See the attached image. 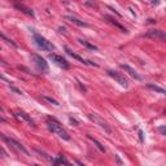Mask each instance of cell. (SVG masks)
Here are the masks:
<instances>
[{
  "label": "cell",
  "instance_id": "1",
  "mask_svg": "<svg viewBox=\"0 0 166 166\" xmlns=\"http://www.w3.org/2000/svg\"><path fill=\"white\" fill-rule=\"evenodd\" d=\"M47 127L50 129V131L56 134L58 138H61L64 140H69L70 139V135L62 129V126L60 125V122H58L56 118H53V117H47Z\"/></svg>",
  "mask_w": 166,
  "mask_h": 166
},
{
  "label": "cell",
  "instance_id": "2",
  "mask_svg": "<svg viewBox=\"0 0 166 166\" xmlns=\"http://www.w3.org/2000/svg\"><path fill=\"white\" fill-rule=\"evenodd\" d=\"M34 43L39 50H42V51H52L55 48L51 42H48L44 36H42L38 33H34Z\"/></svg>",
  "mask_w": 166,
  "mask_h": 166
},
{
  "label": "cell",
  "instance_id": "3",
  "mask_svg": "<svg viewBox=\"0 0 166 166\" xmlns=\"http://www.w3.org/2000/svg\"><path fill=\"white\" fill-rule=\"evenodd\" d=\"M2 139L8 144V145H11V147H13L17 152H19V153H22V154H25V156H29L30 153H29V151L24 147V145L21 144V143H18L17 140H14V139H12V138H8V136H5V135H2Z\"/></svg>",
  "mask_w": 166,
  "mask_h": 166
},
{
  "label": "cell",
  "instance_id": "4",
  "mask_svg": "<svg viewBox=\"0 0 166 166\" xmlns=\"http://www.w3.org/2000/svg\"><path fill=\"white\" fill-rule=\"evenodd\" d=\"M88 118H90V120H92L96 125H99L100 127H101V129H104V130H105L106 132H108V134H110V132H112V129L109 127V125L106 123V122H105V121H104V120H103L101 117H100L99 114H97V113H90V114H88Z\"/></svg>",
  "mask_w": 166,
  "mask_h": 166
},
{
  "label": "cell",
  "instance_id": "5",
  "mask_svg": "<svg viewBox=\"0 0 166 166\" xmlns=\"http://www.w3.org/2000/svg\"><path fill=\"white\" fill-rule=\"evenodd\" d=\"M50 60L52 61V62H55L57 66H60V67H62V69H69L70 67V65H69V62H67L65 58L62 57V56H60V55H56V53H50Z\"/></svg>",
  "mask_w": 166,
  "mask_h": 166
},
{
  "label": "cell",
  "instance_id": "6",
  "mask_svg": "<svg viewBox=\"0 0 166 166\" xmlns=\"http://www.w3.org/2000/svg\"><path fill=\"white\" fill-rule=\"evenodd\" d=\"M108 75L112 77L117 83H120L122 87H125V88H127V87H129V82H127V79L125 78L123 74H121V73H118V72H114V70H108Z\"/></svg>",
  "mask_w": 166,
  "mask_h": 166
},
{
  "label": "cell",
  "instance_id": "7",
  "mask_svg": "<svg viewBox=\"0 0 166 166\" xmlns=\"http://www.w3.org/2000/svg\"><path fill=\"white\" fill-rule=\"evenodd\" d=\"M14 117H16V118H18V120L24 121V122H26L29 126H31V127H36V125H35V122L31 120V117L27 113L22 112V110H18V112H16V113H14Z\"/></svg>",
  "mask_w": 166,
  "mask_h": 166
},
{
  "label": "cell",
  "instance_id": "8",
  "mask_svg": "<svg viewBox=\"0 0 166 166\" xmlns=\"http://www.w3.org/2000/svg\"><path fill=\"white\" fill-rule=\"evenodd\" d=\"M65 52L69 55L70 57H73V58H75V60H78V61H81V62H83V64H86V65H91V66H97L95 62H92V61H88V60H84L83 57H81L79 55H77V53H74L69 47H65Z\"/></svg>",
  "mask_w": 166,
  "mask_h": 166
},
{
  "label": "cell",
  "instance_id": "9",
  "mask_svg": "<svg viewBox=\"0 0 166 166\" xmlns=\"http://www.w3.org/2000/svg\"><path fill=\"white\" fill-rule=\"evenodd\" d=\"M34 60H35L36 66H38L40 70H43V72H47V70H48V65H47V62H46V60H44L43 57H40L39 55H35V56H34Z\"/></svg>",
  "mask_w": 166,
  "mask_h": 166
},
{
  "label": "cell",
  "instance_id": "10",
  "mask_svg": "<svg viewBox=\"0 0 166 166\" xmlns=\"http://www.w3.org/2000/svg\"><path fill=\"white\" fill-rule=\"evenodd\" d=\"M144 36H152V38H158L161 39V40H163L166 43V34L161 30H149L147 34H145Z\"/></svg>",
  "mask_w": 166,
  "mask_h": 166
},
{
  "label": "cell",
  "instance_id": "11",
  "mask_svg": "<svg viewBox=\"0 0 166 166\" xmlns=\"http://www.w3.org/2000/svg\"><path fill=\"white\" fill-rule=\"evenodd\" d=\"M104 19H106V21H108L109 24L114 25V26H115L117 29H120V30H121L122 33H125V34H126V33H129V31H127V29H126V27H123V26H122L121 24H118V22H117V21H115V19H114V18H113L112 16H108V14H105V16H104Z\"/></svg>",
  "mask_w": 166,
  "mask_h": 166
},
{
  "label": "cell",
  "instance_id": "12",
  "mask_svg": "<svg viewBox=\"0 0 166 166\" xmlns=\"http://www.w3.org/2000/svg\"><path fill=\"white\" fill-rule=\"evenodd\" d=\"M121 67H122V69L125 70V72H127L132 78H135V79L136 81H142V77L138 74V72H136L135 69H132V67L131 66H129V65H125V64H122L121 65Z\"/></svg>",
  "mask_w": 166,
  "mask_h": 166
},
{
  "label": "cell",
  "instance_id": "13",
  "mask_svg": "<svg viewBox=\"0 0 166 166\" xmlns=\"http://www.w3.org/2000/svg\"><path fill=\"white\" fill-rule=\"evenodd\" d=\"M66 19L69 22H72V24H74L77 26H81V27H87V26H88V25H87V22L82 21V19L77 18V17H73V16H66Z\"/></svg>",
  "mask_w": 166,
  "mask_h": 166
},
{
  "label": "cell",
  "instance_id": "14",
  "mask_svg": "<svg viewBox=\"0 0 166 166\" xmlns=\"http://www.w3.org/2000/svg\"><path fill=\"white\" fill-rule=\"evenodd\" d=\"M14 8H16V9H18V11L24 12V13H26L27 16H30V17H34V16H35V14H34V12H33V9L25 7L24 4H14Z\"/></svg>",
  "mask_w": 166,
  "mask_h": 166
},
{
  "label": "cell",
  "instance_id": "15",
  "mask_svg": "<svg viewBox=\"0 0 166 166\" xmlns=\"http://www.w3.org/2000/svg\"><path fill=\"white\" fill-rule=\"evenodd\" d=\"M52 163H53V165H70V162L67 161L66 158H64L61 154H60V156H57V157L52 161Z\"/></svg>",
  "mask_w": 166,
  "mask_h": 166
},
{
  "label": "cell",
  "instance_id": "16",
  "mask_svg": "<svg viewBox=\"0 0 166 166\" xmlns=\"http://www.w3.org/2000/svg\"><path fill=\"white\" fill-rule=\"evenodd\" d=\"M148 88H151V90H153V91H157V92H160V94H162V95H166V91H165L163 88H161V87L156 86V84L149 83V84H148Z\"/></svg>",
  "mask_w": 166,
  "mask_h": 166
},
{
  "label": "cell",
  "instance_id": "17",
  "mask_svg": "<svg viewBox=\"0 0 166 166\" xmlns=\"http://www.w3.org/2000/svg\"><path fill=\"white\" fill-rule=\"evenodd\" d=\"M79 43H81V44H83V46H84V47H87V48H90V50H92V51H96V50H97V47H96V46L90 44L88 42L83 40V39H79Z\"/></svg>",
  "mask_w": 166,
  "mask_h": 166
},
{
  "label": "cell",
  "instance_id": "18",
  "mask_svg": "<svg viewBox=\"0 0 166 166\" xmlns=\"http://www.w3.org/2000/svg\"><path fill=\"white\" fill-rule=\"evenodd\" d=\"M88 138H90V139H91V140L94 142V144L96 145V148H97V149H99V151H101V152H105V148H104V147H103V145H101V144H100L99 142H97L96 139H94V138H92V136H91V135H88Z\"/></svg>",
  "mask_w": 166,
  "mask_h": 166
},
{
  "label": "cell",
  "instance_id": "19",
  "mask_svg": "<svg viewBox=\"0 0 166 166\" xmlns=\"http://www.w3.org/2000/svg\"><path fill=\"white\" fill-rule=\"evenodd\" d=\"M43 99H44V100H47L48 103H51V104H53V105H56V106H58V105H60V103H58L57 100H55V99H52V97H50V96H43Z\"/></svg>",
  "mask_w": 166,
  "mask_h": 166
},
{
  "label": "cell",
  "instance_id": "20",
  "mask_svg": "<svg viewBox=\"0 0 166 166\" xmlns=\"http://www.w3.org/2000/svg\"><path fill=\"white\" fill-rule=\"evenodd\" d=\"M2 38H3V40H5V42H7L8 44H12L13 47H17V44H16V43H14L13 40H11V39H8V38H7V36H5L4 34H2Z\"/></svg>",
  "mask_w": 166,
  "mask_h": 166
},
{
  "label": "cell",
  "instance_id": "21",
  "mask_svg": "<svg viewBox=\"0 0 166 166\" xmlns=\"http://www.w3.org/2000/svg\"><path fill=\"white\" fill-rule=\"evenodd\" d=\"M158 131H160L163 136H166V126H160V127H158Z\"/></svg>",
  "mask_w": 166,
  "mask_h": 166
},
{
  "label": "cell",
  "instance_id": "22",
  "mask_svg": "<svg viewBox=\"0 0 166 166\" xmlns=\"http://www.w3.org/2000/svg\"><path fill=\"white\" fill-rule=\"evenodd\" d=\"M11 90H12V91H14V92H16V94H18V95H21V94H22L21 91H19V90H17L16 87H13V86H11Z\"/></svg>",
  "mask_w": 166,
  "mask_h": 166
},
{
  "label": "cell",
  "instance_id": "23",
  "mask_svg": "<svg viewBox=\"0 0 166 166\" xmlns=\"http://www.w3.org/2000/svg\"><path fill=\"white\" fill-rule=\"evenodd\" d=\"M115 158H117V162H118V163H122V161L120 160V157H118V156H115Z\"/></svg>",
  "mask_w": 166,
  "mask_h": 166
},
{
  "label": "cell",
  "instance_id": "24",
  "mask_svg": "<svg viewBox=\"0 0 166 166\" xmlns=\"http://www.w3.org/2000/svg\"><path fill=\"white\" fill-rule=\"evenodd\" d=\"M139 136H140V140H143V132L139 130Z\"/></svg>",
  "mask_w": 166,
  "mask_h": 166
},
{
  "label": "cell",
  "instance_id": "25",
  "mask_svg": "<svg viewBox=\"0 0 166 166\" xmlns=\"http://www.w3.org/2000/svg\"><path fill=\"white\" fill-rule=\"evenodd\" d=\"M165 113H166V110H165Z\"/></svg>",
  "mask_w": 166,
  "mask_h": 166
}]
</instances>
